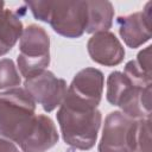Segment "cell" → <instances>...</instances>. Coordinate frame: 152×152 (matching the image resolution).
Wrapping results in <instances>:
<instances>
[{
    "instance_id": "obj_1",
    "label": "cell",
    "mask_w": 152,
    "mask_h": 152,
    "mask_svg": "<svg viewBox=\"0 0 152 152\" xmlns=\"http://www.w3.org/2000/svg\"><path fill=\"white\" fill-rule=\"evenodd\" d=\"M152 76L146 75L135 61H129L122 71H113L107 78V101L121 108L132 119L151 118Z\"/></svg>"
},
{
    "instance_id": "obj_2",
    "label": "cell",
    "mask_w": 152,
    "mask_h": 152,
    "mask_svg": "<svg viewBox=\"0 0 152 152\" xmlns=\"http://www.w3.org/2000/svg\"><path fill=\"white\" fill-rule=\"evenodd\" d=\"M64 142L74 148L90 150L97 139L101 126V112L68 94L56 114Z\"/></svg>"
},
{
    "instance_id": "obj_3",
    "label": "cell",
    "mask_w": 152,
    "mask_h": 152,
    "mask_svg": "<svg viewBox=\"0 0 152 152\" xmlns=\"http://www.w3.org/2000/svg\"><path fill=\"white\" fill-rule=\"evenodd\" d=\"M36 102L24 88L0 93V137L17 145L27 135L36 119Z\"/></svg>"
},
{
    "instance_id": "obj_4",
    "label": "cell",
    "mask_w": 152,
    "mask_h": 152,
    "mask_svg": "<svg viewBox=\"0 0 152 152\" xmlns=\"http://www.w3.org/2000/svg\"><path fill=\"white\" fill-rule=\"evenodd\" d=\"M33 17L50 24L52 30L66 38H80L87 25L86 1H28Z\"/></svg>"
},
{
    "instance_id": "obj_5",
    "label": "cell",
    "mask_w": 152,
    "mask_h": 152,
    "mask_svg": "<svg viewBox=\"0 0 152 152\" xmlns=\"http://www.w3.org/2000/svg\"><path fill=\"white\" fill-rule=\"evenodd\" d=\"M19 51L17 64L20 75L25 80L39 75L50 64L49 34L38 25H28L20 36Z\"/></svg>"
},
{
    "instance_id": "obj_6",
    "label": "cell",
    "mask_w": 152,
    "mask_h": 152,
    "mask_svg": "<svg viewBox=\"0 0 152 152\" xmlns=\"http://www.w3.org/2000/svg\"><path fill=\"white\" fill-rule=\"evenodd\" d=\"M138 120L121 110L109 113L104 119L99 152H135Z\"/></svg>"
},
{
    "instance_id": "obj_7",
    "label": "cell",
    "mask_w": 152,
    "mask_h": 152,
    "mask_svg": "<svg viewBox=\"0 0 152 152\" xmlns=\"http://www.w3.org/2000/svg\"><path fill=\"white\" fill-rule=\"evenodd\" d=\"M24 89L48 113L61 106L68 90L66 82L49 70H44L37 76L25 80Z\"/></svg>"
},
{
    "instance_id": "obj_8",
    "label": "cell",
    "mask_w": 152,
    "mask_h": 152,
    "mask_svg": "<svg viewBox=\"0 0 152 152\" xmlns=\"http://www.w3.org/2000/svg\"><path fill=\"white\" fill-rule=\"evenodd\" d=\"M103 87L104 76L102 71L95 68H86L74 76L66 94L83 103L97 108L102 99Z\"/></svg>"
},
{
    "instance_id": "obj_9",
    "label": "cell",
    "mask_w": 152,
    "mask_h": 152,
    "mask_svg": "<svg viewBox=\"0 0 152 152\" xmlns=\"http://www.w3.org/2000/svg\"><path fill=\"white\" fill-rule=\"evenodd\" d=\"M151 5L147 2L141 12L121 15L116 19L119 33L131 49H137L151 39Z\"/></svg>"
},
{
    "instance_id": "obj_10",
    "label": "cell",
    "mask_w": 152,
    "mask_h": 152,
    "mask_svg": "<svg viewBox=\"0 0 152 152\" xmlns=\"http://www.w3.org/2000/svg\"><path fill=\"white\" fill-rule=\"evenodd\" d=\"M87 49L90 58L104 66L119 65L125 57V49L116 36L109 31L94 33L88 43Z\"/></svg>"
},
{
    "instance_id": "obj_11",
    "label": "cell",
    "mask_w": 152,
    "mask_h": 152,
    "mask_svg": "<svg viewBox=\"0 0 152 152\" xmlns=\"http://www.w3.org/2000/svg\"><path fill=\"white\" fill-rule=\"evenodd\" d=\"M58 133L53 121L44 114L36 116L27 135L19 142L21 152H46L58 142Z\"/></svg>"
},
{
    "instance_id": "obj_12",
    "label": "cell",
    "mask_w": 152,
    "mask_h": 152,
    "mask_svg": "<svg viewBox=\"0 0 152 152\" xmlns=\"http://www.w3.org/2000/svg\"><path fill=\"white\" fill-rule=\"evenodd\" d=\"M87 2V25L84 32L97 33L108 31L114 18V7L110 1H86Z\"/></svg>"
},
{
    "instance_id": "obj_13",
    "label": "cell",
    "mask_w": 152,
    "mask_h": 152,
    "mask_svg": "<svg viewBox=\"0 0 152 152\" xmlns=\"http://www.w3.org/2000/svg\"><path fill=\"white\" fill-rule=\"evenodd\" d=\"M21 83V77L11 58L0 59V90L17 88Z\"/></svg>"
},
{
    "instance_id": "obj_14",
    "label": "cell",
    "mask_w": 152,
    "mask_h": 152,
    "mask_svg": "<svg viewBox=\"0 0 152 152\" xmlns=\"http://www.w3.org/2000/svg\"><path fill=\"white\" fill-rule=\"evenodd\" d=\"M135 152H151V118L138 120Z\"/></svg>"
},
{
    "instance_id": "obj_15",
    "label": "cell",
    "mask_w": 152,
    "mask_h": 152,
    "mask_svg": "<svg viewBox=\"0 0 152 152\" xmlns=\"http://www.w3.org/2000/svg\"><path fill=\"white\" fill-rule=\"evenodd\" d=\"M151 45L141 50L137 56V64L138 66L148 76H151Z\"/></svg>"
},
{
    "instance_id": "obj_16",
    "label": "cell",
    "mask_w": 152,
    "mask_h": 152,
    "mask_svg": "<svg viewBox=\"0 0 152 152\" xmlns=\"http://www.w3.org/2000/svg\"><path fill=\"white\" fill-rule=\"evenodd\" d=\"M0 152H20L14 142L0 137Z\"/></svg>"
},
{
    "instance_id": "obj_17",
    "label": "cell",
    "mask_w": 152,
    "mask_h": 152,
    "mask_svg": "<svg viewBox=\"0 0 152 152\" xmlns=\"http://www.w3.org/2000/svg\"><path fill=\"white\" fill-rule=\"evenodd\" d=\"M5 11H6V8H5V2H4V1H0V21H1V19H2L4 14H5Z\"/></svg>"
},
{
    "instance_id": "obj_18",
    "label": "cell",
    "mask_w": 152,
    "mask_h": 152,
    "mask_svg": "<svg viewBox=\"0 0 152 152\" xmlns=\"http://www.w3.org/2000/svg\"><path fill=\"white\" fill-rule=\"evenodd\" d=\"M0 56H2V55H1V52H0Z\"/></svg>"
}]
</instances>
